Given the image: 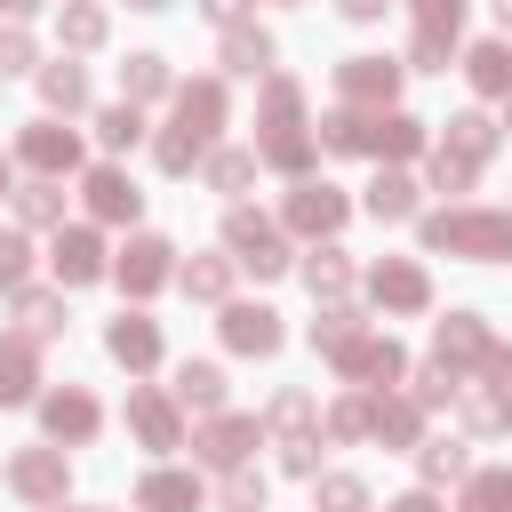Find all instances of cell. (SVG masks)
<instances>
[{
	"mask_svg": "<svg viewBox=\"0 0 512 512\" xmlns=\"http://www.w3.org/2000/svg\"><path fill=\"white\" fill-rule=\"evenodd\" d=\"M216 184L240 192V184H248V152H224V160H216Z\"/></svg>",
	"mask_w": 512,
	"mask_h": 512,
	"instance_id": "83f0119b",
	"label": "cell"
},
{
	"mask_svg": "<svg viewBox=\"0 0 512 512\" xmlns=\"http://www.w3.org/2000/svg\"><path fill=\"white\" fill-rule=\"evenodd\" d=\"M88 424H96V408H88V400H80V392H64V400H48V432H56V440H64V432H72V440H80V432H88Z\"/></svg>",
	"mask_w": 512,
	"mask_h": 512,
	"instance_id": "ba28073f",
	"label": "cell"
},
{
	"mask_svg": "<svg viewBox=\"0 0 512 512\" xmlns=\"http://www.w3.org/2000/svg\"><path fill=\"white\" fill-rule=\"evenodd\" d=\"M312 288H344V264L336 256H312Z\"/></svg>",
	"mask_w": 512,
	"mask_h": 512,
	"instance_id": "d6a6232c",
	"label": "cell"
},
{
	"mask_svg": "<svg viewBox=\"0 0 512 512\" xmlns=\"http://www.w3.org/2000/svg\"><path fill=\"white\" fill-rule=\"evenodd\" d=\"M160 272H168V248H160V240H136V248L120 256V280H128V288H152Z\"/></svg>",
	"mask_w": 512,
	"mask_h": 512,
	"instance_id": "277c9868",
	"label": "cell"
},
{
	"mask_svg": "<svg viewBox=\"0 0 512 512\" xmlns=\"http://www.w3.org/2000/svg\"><path fill=\"white\" fill-rule=\"evenodd\" d=\"M232 248H240V264H256V272H280V264H288L280 240H272L256 216H232Z\"/></svg>",
	"mask_w": 512,
	"mask_h": 512,
	"instance_id": "7a4b0ae2",
	"label": "cell"
},
{
	"mask_svg": "<svg viewBox=\"0 0 512 512\" xmlns=\"http://www.w3.org/2000/svg\"><path fill=\"white\" fill-rule=\"evenodd\" d=\"M88 200H96V216H136V192H128V184H120L112 168H104V176L88 184Z\"/></svg>",
	"mask_w": 512,
	"mask_h": 512,
	"instance_id": "7c38bea8",
	"label": "cell"
},
{
	"mask_svg": "<svg viewBox=\"0 0 512 512\" xmlns=\"http://www.w3.org/2000/svg\"><path fill=\"white\" fill-rule=\"evenodd\" d=\"M464 512H512V472H488V480H472Z\"/></svg>",
	"mask_w": 512,
	"mask_h": 512,
	"instance_id": "9a60e30c",
	"label": "cell"
},
{
	"mask_svg": "<svg viewBox=\"0 0 512 512\" xmlns=\"http://www.w3.org/2000/svg\"><path fill=\"white\" fill-rule=\"evenodd\" d=\"M96 128H104V144H136V112H104Z\"/></svg>",
	"mask_w": 512,
	"mask_h": 512,
	"instance_id": "4316f807",
	"label": "cell"
},
{
	"mask_svg": "<svg viewBox=\"0 0 512 512\" xmlns=\"http://www.w3.org/2000/svg\"><path fill=\"white\" fill-rule=\"evenodd\" d=\"M376 8H384V0H344V16H376Z\"/></svg>",
	"mask_w": 512,
	"mask_h": 512,
	"instance_id": "d590c367",
	"label": "cell"
},
{
	"mask_svg": "<svg viewBox=\"0 0 512 512\" xmlns=\"http://www.w3.org/2000/svg\"><path fill=\"white\" fill-rule=\"evenodd\" d=\"M376 296H384V304H424V280H416L408 264H392V272H376Z\"/></svg>",
	"mask_w": 512,
	"mask_h": 512,
	"instance_id": "e0dca14e",
	"label": "cell"
},
{
	"mask_svg": "<svg viewBox=\"0 0 512 512\" xmlns=\"http://www.w3.org/2000/svg\"><path fill=\"white\" fill-rule=\"evenodd\" d=\"M496 16H504V24H512V0H496Z\"/></svg>",
	"mask_w": 512,
	"mask_h": 512,
	"instance_id": "f35d334b",
	"label": "cell"
},
{
	"mask_svg": "<svg viewBox=\"0 0 512 512\" xmlns=\"http://www.w3.org/2000/svg\"><path fill=\"white\" fill-rule=\"evenodd\" d=\"M16 488H24V496H56V488H64L56 456H24V464H16Z\"/></svg>",
	"mask_w": 512,
	"mask_h": 512,
	"instance_id": "5bb4252c",
	"label": "cell"
},
{
	"mask_svg": "<svg viewBox=\"0 0 512 512\" xmlns=\"http://www.w3.org/2000/svg\"><path fill=\"white\" fill-rule=\"evenodd\" d=\"M456 464H464V456H456L448 440H440V448H424V472H432V480H440V472H456Z\"/></svg>",
	"mask_w": 512,
	"mask_h": 512,
	"instance_id": "836d02e7",
	"label": "cell"
},
{
	"mask_svg": "<svg viewBox=\"0 0 512 512\" xmlns=\"http://www.w3.org/2000/svg\"><path fill=\"white\" fill-rule=\"evenodd\" d=\"M232 8H240V0H208V16H232Z\"/></svg>",
	"mask_w": 512,
	"mask_h": 512,
	"instance_id": "8d00e7d4",
	"label": "cell"
},
{
	"mask_svg": "<svg viewBox=\"0 0 512 512\" xmlns=\"http://www.w3.org/2000/svg\"><path fill=\"white\" fill-rule=\"evenodd\" d=\"M0 184H8V168H0Z\"/></svg>",
	"mask_w": 512,
	"mask_h": 512,
	"instance_id": "60d3db41",
	"label": "cell"
},
{
	"mask_svg": "<svg viewBox=\"0 0 512 512\" xmlns=\"http://www.w3.org/2000/svg\"><path fill=\"white\" fill-rule=\"evenodd\" d=\"M224 288V264H192V296H216Z\"/></svg>",
	"mask_w": 512,
	"mask_h": 512,
	"instance_id": "1f68e13d",
	"label": "cell"
},
{
	"mask_svg": "<svg viewBox=\"0 0 512 512\" xmlns=\"http://www.w3.org/2000/svg\"><path fill=\"white\" fill-rule=\"evenodd\" d=\"M40 88H48V104H64V112H72V104H80V96H88V88H80V72H72V64H56V72H48V80H40Z\"/></svg>",
	"mask_w": 512,
	"mask_h": 512,
	"instance_id": "7402d4cb",
	"label": "cell"
},
{
	"mask_svg": "<svg viewBox=\"0 0 512 512\" xmlns=\"http://www.w3.org/2000/svg\"><path fill=\"white\" fill-rule=\"evenodd\" d=\"M160 80H168V72H160V56H136V64H128V88H136V96H152Z\"/></svg>",
	"mask_w": 512,
	"mask_h": 512,
	"instance_id": "484cf974",
	"label": "cell"
},
{
	"mask_svg": "<svg viewBox=\"0 0 512 512\" xmlns=\"http://www.w3.org/2000/svg\"><path fill=\"white\" fill-rule=\"evenodd\" d=\"M368 208H376V216H408V176H384V184L368 192Z\"/></svg>",
	"mask_w": 512,
	"mask_h": 512,
	"instance_id": "603a6c76",
	"label": "cell"
},
{
	"mask_svg": "<svg viewBox=\"0 0 512 512\" xmlns=\"http://www.w3.org/2000/svg\"><path fill=\"white\" fill-rule=\"evenodd\" d=\"M24 328L48 336V328H56V304H48V296H24Z\"/></svg>",
	"mask_w": 512,
	"mask_h": 512,
	"instance_id": "f1b7e54d",
	"label": "cell"
},
{
	"mask_svg": "<svg viewBox=\"0 0 512 512\" xmlns=\"http://www.w3.org/2000/svg\"><path fill=\"white\" fill-rule=\"evenodd\" d=\"M24 392H32V352L0 344V400H24Z\"/></svg>",
	"mask_w": 512,
	"mask_h": 512,
	"instance_id": "30bf717a",
	"label": "cell"
},
{
	"mask_svg": "<svg viewBox=\"0 0 512 512\" xmlns=\"http://www.w3.org/2000/svg\"><path fill=\"white\" fill-rule=\"evenodd\" d=\"M56 272H64V280H96V272H104V264H96V240H88V232H64V240H56Z\"/></svg>",
	"mask_w": 512,
	"mask_h": 512,
	"instance_id": "3957f363",
	"label": "cell"
},
{
	"mask_svg": "<svg viewBox=\"0 0 512 512\" xmlns=\"http://www.w3.org/2000/svg\"><path fill=\"white\" fill-rule=\"evenodd\" d=\"M224 336H232L240 352H272V344H280V328H272V312H232V320H224Z\"/></svg>",
	"mask_w": 512,
	"mask_h": 512,
	"instance_id": "5b68a950",
	"label": "cell"
},
{
	"mask_svg": "<svg viewBox=\"0 0 512 512\" xmlns=\"http://www.w3.org/2000/svg\"><path fill=\"white\" fill-rule=\"evenodd\" d=\"M16 64H32V48H24L16 32H0V72H16Z\"/></svg>",
	"mask_w": 512,
	"mask_h": 512,
	"instance_id": "e575fe53",
	"label": "cell"
},
{
	"mask_svg": "<svg viewBox=\"0 0 512 512\" xmlns=\"http://www.w3.org/2000/svg\"><path fill=\"white\" fill-rule=\"evenodd\" d=\"M0 8H8V16H24V8H32V0H0Z\"/></svg>",
	"mask_w": 512,
	"mask_h": 512,
	"instance_id": "74e56055",
	"label": "cell"
},
{
	"mask_svg": "<svg viewBox=\"0 0 512 512\" xmlns=\"http://www.w3.org/2000/svg\"><path fill=\"white\" fill-rule=\"evenodd\" d=\"M64 32H72V40H96V32H104V16H96V8H72V16H64Z\"/></svg>",
	"mask_w": 512,
	"mask_h": 512,
	"instance_id": "4dcf8cb0",
	"label": "cell"
},
{
	"mask_svg": "<svg viewBox=\"0 0 512 512\" xmlns=\"http://www.w3.org/2000/svg\"><path fill=\"white\" fill-rule=\"evenodd\" d=\"M112 352H120L128 368H144V360L160 352V336H152V320H120V328H112Z\"/></svg>",
	"mask_w": 512,
	"mask_h": 512,
	"instance_id": "8992f818",
	"label": "cell"
},
{
	"mask_svg": "<svg viewBox=\"0 0 512 512\" xmlns=\"http://www.w3.org/2000/svg\"><path fill=\"white\" fill-rule=\"evenodd\" d=\"M416 16H424V32H456L464 0H416Z\"/></svg>",
	"mask_w": 512,
	"mask_h": 512,
	"instance_id": "cb8c5ba5",
	"label": "cell"
},
{
	"mask_svg": "<svg viewBox=\"0 0 512 512\" xmlns=\"http://www.w3.org/2000/svg\"><path fill=\"white\" fill-rule=\"evenodd\" d=\"M264 56H272V40H264V32H232V72H256Z\"/></svg>",
	"mask_w": 512,
	"mask_h": 512,
	"instance_id": "44dd1931",
	"label": "cell"
},
{
	"mask_svg": "<svg viewBox=\"0 0 512 512\" xmlns=\"http://www.w3.org/2000/svg\"><path fill=\"white\" fill-rule=\"evenodd\" d=\"M176 392H184L192 408H216V400H224V376H216V368H184V376H176Z\"/></svg>",
	"mask_w": 512,
	"mask_h": 512,
	"instance_id": "ac0fdd59",
	"label": "cell"
},
{
	"mask_svg": "<svg viewBox=\"0 0 512 512\" xmlns=\"http://www.w3.org/2000/svg\"><path fill=\"white\" fill-rule=\"evenodd\" d=\"M344 88H352V96H392V64H376V56H360V64L344 72Z\"/></svg>",
	"mask_w": 512,
	"mask_h": 512,
	"instance_id": "2e32d148",
	"label": "cell"
},
{
	"mask_svg": "<svg viewBox=\"0 0 512 512\" xmlns=\"http://www.w3.org/2000/svg\"><path fill=\"white\" fill-rule=\"evenodd\" d=\"M248 440H256V424H216L200 448H208V464H240V448H248Z\"/></svg>",
	"mask_w": 512,
	"mask_h": 512,
	"instance_id": "4fadbf2b",
	"label": "cell"
},
{
	"mask_svg": "<svg viewBox=\"0 0 512 512\" xmlns=\"http://www.w3.org/2000/svg\"><path fill=\"white\" fill-rule=\"evenodd\" d=\"M432 248H480V256H496V248H512V224L504 216H440Z\"/></svg>",
	"mask_w": 512,
	"mask_h": 512,
	"instance_id": "6da1fadb",
	"label": "cell"
},
{
	"mask_svg": "<svg viewBox=\"0 0 512 512\" xmlns=\"http://www.w3.org/2000/svg\"><path fill=\"white\" fill-rule=\"evenodd\" d=\"M16 280H24V240L0 232V288H16Z\"/></svg>",
	"mask_w": 512,
	"mask_h": 512,
	"instance_id": "d4e9b609",
	"label": "cell"
},
{
	"mask_svg": "<svg viewBox=\"0 0 512 512\" xmlns=\"http://www.w3.org/2000/svg\"><path fill=\"white\" fill-rule=\"evenodd\" d=\"M320 504H328V512H360V488H352V480H328Z\"/></svg>",
	"mask_w": 512,
	"mask_h": 512,
	"instance_id": "f546056e",
	"label": "cell"
},
{
	"mask_svg": "<svg viewBox=\"0 0 512 512\" xmlns=\"http://www.w3.org/2000/svg\"><path fill=\"white\" fill-rule=\"evenodd\" d=\"M336 216H344V200H336L328 184H320V192H296V224H304V232H328Z\"/></svg>",
	"mask_w": 512,
	"mask_h": 512,
	"instance_id": "52a82bcc",
	"label": "cell"
},
{
	"mask_svg": "<svg viewBox=\"0 0 512 512\" xmlns=\"http://www.w3.org/2000/svg\"><path fill=\"white\" fill-rule=\"evenodd\" d=\"M144 504H152V512H184V504H200V488L176 480V472H160V480H144Z\"/></svg>",
	"mask_w": 512,
	"mask_h": 512,
	"instance_id": "9c48e42d",
	"label": "cell"
},
{
	"mask_svg": "<svg viewBox=\"0 0 512 512\" xmlns=\"http://www.w3.org/2000/svg\"><path fill=\"white\" fill-rule=\"evenodd\" d=\"M24 152H32L40 168H72V136H64V128H32V136H24Z\"/></svg>",
	"mask_w": 512,
	"mask_h": 512,
	"instance_id": "8fae6325",
	"label": "cell"
},
{
	"mask_svg": "<svg viewBox=\"0 0 512 512\" xmlns=\"http://www.w3.org/2000/svg\"><path fill=\"white\" fill-rule=\"evenodd\" d=\"M136 432H144L152 448H168V440H176V424H168V408H160V400H136Z\"/></svg>",
	"mask_w": 512,
	"mask_h": 512,
	"instance_id": "ffe728a7",
	"label": "cell"
},
{
	"mask_svg": "<svg viewBox=\"0 0 512 512\" xmlns=\"http://www.w3.org/2000/svg\"><path fill=\"white\" fill-rule=\"evenodd\" d=\"M472 80H480V88H512V56H504V48H480V56H472Z\"/></svg>",
	"mask_w": 512,
	"mask_h": 512,
	"instance_id": "d6986e66",
	"label": "cell"
},
{
	"mask_svg": "<svg viewBox=\"0 0 512 512\" xmlns=\"http://www.w3.org/2000/svg\"><path fill=\"white\" fill-rule=\"evenodd\" d=\"M136 8H160V0H136Z\"/></svg>",
	"mask_w": 512,
	"mask_h": 512,
	"instance_id": "ab89813d",
	"label": "cell"
}]
</instances>
